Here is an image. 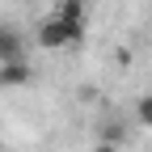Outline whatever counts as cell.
<instances>
[{
  "label": "cell",
  "mask_w": 152,
  "mask_h": 152,
  "mask_svg": "<svg viewBox=\"0 0 152 152\" xmlns=\"http://www.w3.org/2000/svg\"><path fill=\"white\" fill-rule=\"evenodd\" d=\"M135 118H140L144 127H152V93H144V97L135 102Z\"/></svg>",
  "instance_id": "8992f818"
},
{
  "label": "cell",
  "mask_w": 152,
  "mask_h": 152,
  "mask_svg": "<svg viewBox=\"0 0 152 152\" xmlns=\"http://www.w3.org/2000/svg\"><path fill=\"white\" fill-rule=\"evenodd\" d=\"M93 152H118V144H106V140H97V144H93Z\"/></svg>",
  "instance_id": "52a82bcc"
},
{
  "label": "cell",
  "mask_w": 152,
  "mask_h": 152,
  "mask_svg": "<svg viewBox=\"0 0 152 152\" xmlns=\"http://www.w3.org/2000/svg\"><path fill=\"white\" fill-rule=\"evenodd\" d=\"M13 59H21V34L0 26V64H13Z\"/></svg>",
  "instance_id": "3957f363"
},
{
  "label": "cell",
  "mask_w": 152,
  "mask_h": 152,
  "mask_svg": "<svg viewBox=\"0 0 152 152\" xmlns=\"http://www.w3.org/2000/svg\"><path fill=\"white\" fill-rule=\"evenodd\" d=\"M21 85H30V64L26 59L0 64V89H21Z\"/></svg>",
  "instance_id": "7a4b0ae2"
},
{
  "label": "cell",
  "mask_w": 152,
  "mask_h": 152,
  "mask_svg": "<svg viewBox=\"0 0 152 152\" xmlns=\"http://www.w3.org/2000/svg\"><path fill=\"white\" fill-rule=\"evenodd\" d=\"M85 42V21H64V17H47L38 21V47L47 51H68Z\"/></svg>",
  "instance_id": "6da1fadb"
},
{
  "label": "cell",
  "mask_w": 152,
  "mask_h": 152,
  "mask_svg": "<svg viewBox=\"0 0 152 152\" xmlns=\"http://www.w3.org/2000/svg\"><path fill=\"white\" fill-rule=\"evenodd\" d=\"M55 17H64V21H85V0H64Z\"/></svg>",
  "instance_id": "5b68a950"
},
{
  "label": "cell",
  "mask_w": 152,
  "mask_h": 152,
  "mask_svg": "<svg viewBox=\"0 0 152 152\" xmlns=\"http://www.w3.org/2000/svg\"><path fill=\"white\" fill-rule=\"evenodd\" d=\"M102 140H106V144H123V140H127V127H123L118 118H106V123H102Z\"/></svg>",
  "instance_id": "277c9868"
}]
</instances>
